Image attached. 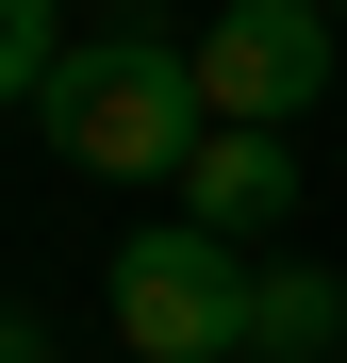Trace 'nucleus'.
I'll return each mask as SVG.
<instances>
[{"mask_svg": "<svg viewBox=\"0 0 347 363\" xmlns=\"http://www.w3.org/2000/svg\"><path fill=\"white\" fill-rule=\"evenodd\" d=\"M50 133H67L99 182H182V149L215 133L199 50H165V33H67V67H50Z\"/></svg>", "mask_w": 347, "mask_h": 363, "instance_id": "nucleus-1", "label": "nucleus"}, {"mask_svg": "<svg viewBox=\"0 0 347 363\" xmlns=\"http://www.w3.org/2000/svg\"><path fill=\"white\" fill-rule=\"evenodd\" d=\"M248 281L265 264H231V231H133L116 248V347L133 363H231L248 347Z\"/></svg>", "mask_w": 347, "mask_h": 363, "instance_id": "nucleus-2", "label": "nucleus"}, {"mask_svg": "<svg viewBox=\"0 0 347 363\" xmlns=\"http://www.w3.org/2000/svg\"><path fill=\"white\" fill-rule=\"evenodd\" d=\"M199 99L248 133H298L331 99V0H215L199 17Z\"/></svg>", "mask_w": 347, "mask_h": 363, "instance_id": "nucleus-3", "label": "nucleus"}, {"mask_svg": "<svg viewBox=\"0 0 347 363\" xmlns=\"http://www.w3.org/2000/svg\"><path fill=\"white\" fill-rule=\"evenodd\" d=\"M182 215L231 231V248H265L281 215H298V133H248V116H215V133L182 149Z\"/></svg>", "mask_w": 347, "mask_h": 363, "instance_id": "nucleus-4", "label": "nucleus"}, {"mask_svg": "<svg viewBox=\"0 0 347 363\" xmlns=\"http://www.w3.org/2000/svg\"><path fill=\"white\" fill-rule=\"evenodd\" d=\"M248 347H265V363H331V347H347V281H331V264H265V281H248Z\"/></svg>", "mask_w": 347, "mask_h": 363, "instance_id": "nucleus-5", "label": "nucleus"}, {"mask_svg": "<svg viewBox=\"0 0 347 363\" xmlns=\"http://www.w3.org/2000/svg\"><path fill=\"white\" fill-rule=\"evenodd\" d=\"M50 67H67L50 0H0V116H17V99H50Z\"/></svg>", "mask_w": 347, "mask_h": 363, "instance_id": "nucleus-6", "label": "nucleus"}, {"mask_svg": "<svg viewBox=\"0 0 347 363\" xmlns=\"http://www.w3.org/2000/svg\"><path fill=\"white\" fill-rule=\"evenodd\" d=\"M0 363H50V330H33V314H0Z\"/></svg>", "mask_w": 347, "mask_h": 363, "instance_id": "nucleus-7", "label": "nucleus"}, {"mask_svg": "<svg viewBox=\"0 0 347 363\" xmlns=\"http://www.w3.org/2000/svg\"><path fill=\"white\" fill-rule=\"evenodd\" d=\"M231 363H265V347H231Z\"/></svg>", "mask_w": 347, "mask_h": 363, "instance_id": "nucleus-8", "label": "nucleus"}, {"mask_svg": "<svg viewBox=\"0 0 347 363\" xmlns=\"http://www.w3.org/2000/svg\"><path fill=\"white\" fill-rule=\"evenodd\" d=\"M331 17H347V0H331Z\"/></svg>", "mask_w": 347, "mask_h": 363, "instance_id": "nucleus-9", "label": "nucleus"}]
</instances>
